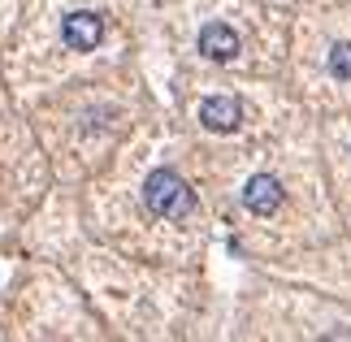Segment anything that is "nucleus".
I'll list each match as a JSON object with an SVG mask.
<instances>
[{"instance_id": "nucleus-5", "label": "nucleus", "mask_w": 351, "mask_h": 342, "mask_svg": "<svg viewBox=\"0 0 351 342\" xmlns=\"http://www.w3.org/2000/svg\"><path fill=\"white\" fill-rule=\"evenodd\" d=\"M199 52H204L208 61H234V57H239V35H234V26L208 22L204 31H199Z\"/></svg>"}, {"instance_id": "nucleus-4", "label": "nucleus", "mask_w": 351, "mask_h": 342, "mask_svg": "<svg viewBox=\"0 0 351 342\" xmlns=\"http://www.w3.org/2000/svg\"><path fill=\"white\" fill-rule=\"evenodd\" d=\"M239 117H243V108H239L234 95H208V100L199 104V121H204V130H213V134L239 130Z\"/></svg>"}, {"instance_id": "nucleus-1", "label": "nucleus", "mask_w": 351, "mask_h": 342, "mask_svg": "<svg viewBox=\"0 0 351 342\" xmlns=\"http://www.w3.org/2000/svg\"><path fill=\"white\" fill-rule=\"evenodd\" d=\"M143 204L152 217H165V221H178L195 208V191L182 182L173 169H152L143 182Z\"/></svg>"}, {"instance_id": "nucleus-2", "label": "nucleus", "mask_w": 351, "mask_h": 342, "mask_svg": "<svg viewBox=\"0 0 351 342\" xmlns=\"http://www.w3.org/2000/svg\"><path fill=\"white\" fill-rule=\"evenodd\" d=\"M100 35H104V18L91 13V9H78L61 22V39H65V48H74V52H91L100 44Z\"/></svg>"}, {"instance_id": "nucleus-3", "label": "nucleus", "mask_w": 351, "mask_h": 342, "mask_svg": "<svg viewBox=\"0 0 351 342\" xmlns=\"http://www.w3.org/2000/svg\"><path fill=\"white\" fill-rule=\"evenodd\" d=\"M243 208L256 212V217H269L282 208V182L274 173H252L247 186H243Z\"/></svg>"}, {"instance_id": "nucleus-6", "label": "nucleus", "mask_w": 351, "mask_h": 342, "mask_svg": "<svg viewBox=\"0 0 351 342\" xmlns=\"http://www.w3.org/2000/svg\"><path fill=\"white\" fill-rule=\"evenodd\" d=\"M330 74L334 78H351V44H334L330 48Z\"/></svg>"}]
</instances>
